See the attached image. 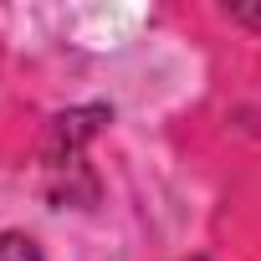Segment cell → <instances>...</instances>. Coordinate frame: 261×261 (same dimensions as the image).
<instances>
[{
    "instance_id": "cell-1",
    "label": "cell",
    "mask_w": 261,
    "mask_h": 261,
    "mask_svg": "<svg viewBox=\"0 0 261 261\" xmlns=\"http://www.w3.org/2000/svg\"><path fill=\"white\" fill-rule=\"evenodd\" d=\"M0 261H41V251H36V241H31V236L6 230V236H0Z\"/></svg>"
}]
</instances>
